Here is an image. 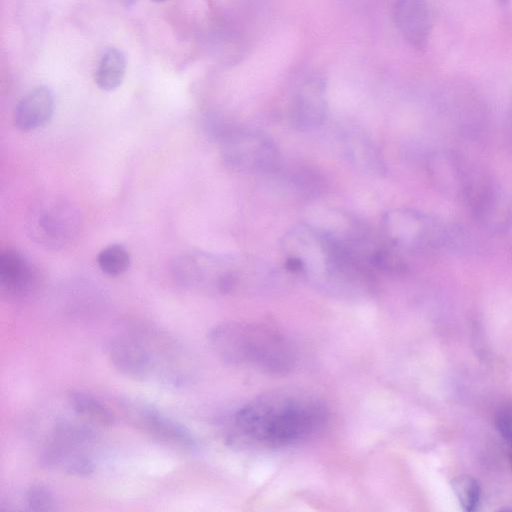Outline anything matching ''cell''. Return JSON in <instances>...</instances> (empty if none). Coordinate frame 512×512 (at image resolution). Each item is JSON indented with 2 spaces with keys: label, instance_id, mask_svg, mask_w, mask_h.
I'll return each instance as SVG.
<instances>
[{
  "label": "cell",
  "instance_id": "52a82bcc",
  "mask_svg": "<svg viewBox=\"0 0 512 512\" xmlns=\"http://www.w3.org/2000/svg\"><path fill=\"white\" fill-rule=\"evenodd\" d=\"M381 235L400 252L419 253L439 247L444 227L433 216L412 208H394L381 219Z\"/></svg>",
  "mask_w": 512,
  "mask_h": 512
},
{
  "label": "cell",
  "instance_id": "9a60e30c",
  "mask_svg": "<svg viewBox=\"0 0 512 512\" xmlns=\"http://www.w3.org/2000/svg\"><path fill=\"white\" fill-rule=\"evenodd\" d=\"M54 111V96L46 86H37L26 93L17 103L14 124L24 132L36 130L51 119Z\"/></svg>",
  "mask_w": 512,
  "mask_h": 512
},
{
  "label": "cell",
  "instance_id": "ac0fdd59",
  "mask_svg": "<svg viewBox=\"0 0 512 512\" xmlns=\"http://www.w3.org/2000/svg\"><path fill=\"white\" fill-rule=\"evenodd\" d=\"M68 402L78 415L93 424L101 426H112L115 424V415L111 409L104 402L89 393L71 391L68 394Z\"/></svg>",
  "mask_w": 512,
  "mask_h": 512
},
{
  "label": "cell",
  "instance_id": "7a4b0ae2",
  "mask_svg": "<svg viewBox=\"0 0 512 512\" xmlns=\"http://www.w3.org/2000/svg\"><path fill=\"white\" fill-rule=\"evenodd\" d=\"M327 420V406L318 395L302 388H278L239 408L227 438L249 447H289L320 432Z\"/></svg>",
  "mask_w": 512,
  "mask_h": 512
},
{
  "label": "cell",
  "instance_id": "4316f807",
  "mask_svg": "<svg viewBox=\"0 0 512 512\" xmlns=\"http://www.w3.org/2000/svg\"><path fill=\"white\" fill-rule=\"evenodd\" d=\"M498 1H500V2H502V3H508V2H510L511 0H498Z\"/></svg>",
  "mask_w": 512,
  "mask_h": 512
},
{
  "label": "cell",
  "instance_id": "9c48e42d",
  "mask_svg": "<svg viewBox=\"0 0 512 512\" xmlns=\"http://www.w3.org/2000/svg\"><path fill=\"white\" fill-rule=\"evenodd\" d=\"M473 217L490 230L503 229L509 219V207L496 183L484 174H467L463 195Z\"/></svg>",
  "mask_w": 512,
  "mask_h": 512
},
{
  "label": "cell",
  "instance_id": "603a6c76",
  "mask_svg": "<svg viewBox=\"0 0 512 512\" xmlns=\"http://www.w3.org/2000/svg\"><path fill=\"white\" fill-rule=\"evenodd\" d=\"M28 510L31 511H54L56 501L52 492L40 484L32 485L25 496Z\"/></svg>",
  "mask_w": 512,
  "mask_h": 512
},
{
  "label": "cell",
  "instance_id": "e0dca14e",
  "mask_svg": "<svg viewBox=\"0 0 512 512\" xmlns=\"http://www.w3.org/2000/svg\"><path fill=\"white\" fill-rule=\"evenodd\" d=\"M345 156L358 167L368 172H386L384 161L371 139L361 131H346L342 137Z\"/></svg>",
  "mask_w": 512,
  "mask_h": 512
},
{
  "label": "cell",
  "instance_id": "30bf717a",
  "mask_svg": "<svg viewBox=\"0 0 512 512\" xmlns=\"http://www.w3.org/2000/svg\"><path fill=\"white\" fill-rule=\"evenodd\" d=\"M106 356L122 375L140 382H154L153 367L147 350L134 330L128 325L106 344Z\"/></svg>",
  "mask_w": 512,
  "mask_h": 512
},
{
  "label": "cell",
  "instance_id": "d4e9b609",
  "mask_svg": "<svg viewBox=\"0 0 512 512\" xmlns=\"http://www.w3.org/2000/svg\"><path fill=\"white\" fill-rule=\"evenodd\" d=\"M510 453H509V459H510V464H511V467H512V444H510Z\"/></svg>",
  "mask_w": 512,
  "mask_h": 512
},
{
  "label": "cell",
  "instance_id": "cb8c5ba5",
  "mask_svg": "<svg viewBox=\"0 0 512 512\" xmlns=\"http://www.w3.org/2000/svg\"><path fill=\"white\" fill-rule=\"evenodd\" d=\"M495 423L500 434L512 444V407L500 409L496 414Z\"/></svg>",
  "mask_w": 512,
  "mask_h": 512
},
{
  "label": "cell",
  "instance_id": "484cf974",
  "mask_svg": "<svg viewBox=\"0 0 512 512\" xmlns=\"http://www.w3.org/2000/svg\"><path fill=\"white\" fill-rule=\"evenodd\" d=\"M122 1H124L127 4H130V3H133L135 0H122Z\"/></svg>",
  "mask_w": 512,
  "mask_h": 512
},
{
  "label": "cell",
  "instance_id": "83f0119b",
  "mask_svg": "<svg viewBox=\"0 0 512 512\" xmlns=\"http://www.w3.org/2000/svg\"><path fill=\"white\" fill-rule=\"evenodd\" d=\"M152 1L160 3V2H164L166 0H152Z\"/></svg>",
  "mask_w": 512,
  "mask_h": 512
},
{
  "label": "cell",
  "instance_id": "2e32d148",
  "mask_svg": "<svg viewBox=\"0 0 512 512\" xmlns=\"http://www.w3.org/2000/svg\"><path fill=\"white\" fill-rule=\"evenodd\" d=\"M40 463L47 469L60 470L66 474L84 477L95 470L94 461L79 447L67 446L51 440L40 455Z\"/></svg>",
  "mask_w": 512,
  "mask_h": 512
},
{
  "label": "cell",
  "instance_id": "5b68a950",
  "mask_svg": "<svg viewBox=\"0 0 512 512\" xmlns=\"http://www.w3.org/2000/svg\"><path fill=\"white\" fill-rule=\"evenodd\" d=\"M225 166L239 172L276 173L281 155L274 140L265 132L246 127H221L213 132Z\"/></svg>",
  "mask_w": 512,
  "mask_h": 512
},
{
  "label": "cell",
  "instance_id": "ba28073f",
  "mask_svg": "<svg viewBox=\"0 0 512 512\" xmlns=\"http://www.w3.org/2000/svg\"><path fill=\"white\" fill-rule=\"evenodd\" d=\"M119 406L129 423L152 438L185 450L197 449V439L187 427L151 404L121 398Z\"/></svg>",
  "mask_w": 512,
  "mask_h": 512
},
{
  "label": "cell",
  "instance_id": "5bb4252c",
  "mask_svg": "<svg viewBox=\"0 0 512 512\" xmlns=\"http://www.w3.org/2000/svg\"><path fill=\"white\" fill-rule=\"evenodd\" d=\"M427 171L433 186L444 196L463 199L467 172L455 154L439 151L427 161Z\"/></svg>",
  "mask_w": 512,
  "mask_h": 512
},
{
  "label": "cell",
  "instance_id": "3957f363",
  "mask_svg": "<svg viewBox=\"0 0 512 512\" xmlns=\"http://www.w3.org/2000/svg\"><path fill=\"white\" fill-rule=\"evenodd\" d=\"M175 278L185 286L230 293L243 288L271 286L289 273L248 254L185 251L172 261Z\"/></svg>",
  "mask_w": 512,
  "mask_h": 512
},
{
  "label": "cell",
  "instance_id": "4fadbf2b",
  "mask_svg": "<svg viewBox=\"0 0 512 512\" xmlns=\"http://www.w3.org/2000/svg\"><path fill=\"white\" fill-rule=\"evenodd\" d=\"M393 18L398 31L411 46L422 49L427 45L432 23L425 0H396Z\"/></svg>",
  "mask_w": 512,
  "mask_h": 512
},
{
  "label": "cell",
  "instance_id": "d6986e66",
  "mask_svg": "<svg viewBox=\"0 0 512 512\" xmlns=\"http://www.w3.org/2000/svg\"><path fill=\"white\" fill-rule=\"evenodd\" d=\"M126 59L118 48L111 47L102 55L95 73V83L103 91L118 88L125 76Z\"/></svg>",
  "mask_w": 512,
  "mask_h": 512
},
{
  "label": "cell",
  "instance_id": "8992f818",
  "mask_svg": "<svg viewBox=\"0 0 512 512\" xmlns=\"http://www.w3.org/2000/svg\"><path fill=\"white\" fill-rule=\"evenodd\" d=\"M82 227V215L71 201L47 197L33 205L26 220L29 237L49 250H61L75 241Z\"/></svg>",
  "mask_w": 512,
  "mask_h": 512
},
{
  "label": "cell",
  "instance_id": "7402d4cb",
  "mask_svg": "<svg viewBox=\"0 0 512 512\" xmlns=\"http://www.w3.org/2000/svg\"><path fill=\"white\" fill-rule=\"evenodd\" d=\"M451 487L463 510L474 511L480 500V486L471 476L461 475L454 478Z\"/></svg>",
  "mask_w": 512,
  "mask_h": 512
},
{
  "label": "cell",
  "instance_id": "6da1fadb",
  "mask_svg": "<svg viewBox=\"0 0 512 512\" xmlns=\"http://www.w3.org/2000/svg\"><path fill=\"white\" fill-rule=\"evenodd\" d=\"M283 267L315 288L338 297L372 294L377 274L338 236L309 222L293 225L282 237Z\"/></svg>",
  "mask_w": 512,
  "mask_h": 512
},
{
  "label": "cell",
  "instance_id": "44dd1931",
  "mask_svg": "<svg viewBox=\"0 0 512 512\" xmlns=\"http://www.w3.org/2000/svg\"><path fill=\"white\" fill-rule=\"evenodd\" d=\"M100 269L109 276L124 273L130 264L128 250L120 244H111L103 248L97 257Z\"/></svg>",
  "mask_w": 512,
  "mask_h": 512
},
{
  "label": "cell",
  "instance_id": "ffe728a7",
  "mask_svg": "<svg viewBox=\"0 0 512 512\" xmlns=\"http://www.w3.org/2000/svg\"><path fill=\"white\" fill-rule=\"evenodd\" d=\"M96 439L90 427L72 421H61L54 427L52 441L73 447L89 445Z\"/></svg>",
  "mask_w": 512,
  "mask_h": 512
},
{
  "label": "cell",
  "instance_id": "8fae6325",
  "mask_svg": "<svg viewBox=\"0 0 512 512\" xmlns=\"http://www.w3.org/2000/svg\"><path fill=\"white\" fill-rule=\"evenodd\" d=\"M326 85L323 79L312 77L298 88L290 108L293 126L302 131L316 129L327 117Z\"/></svg>",
  "mask_w": 512,
  "mask_h": 512
},
{
  "label": "cell",
  "instance_id": "277c9868",
  "mask_svg": "<svg viewBox=\"0 0 512 512\" xmlns=\"http://www.w3.org/2000/svg\"><path fill=\"white\" fill-rule=\"evenodd\" d=\"M207 343L224 362L250 366L267 374H286L295 363L288 339L262 323L219 322L209 329Z\"/></svg>",
  "mask_w": 512,
  "mask_h": 512
},
{
  "label": "cell",
  "instance_id": "7c38bea8",
  "mask_svg": "<svg viewBox=\"0 0 512 512\" xmlns=\"http://www.w3.org/2000/svg\"><path fill=\"white\" fill-rule=\"evenodd\" d=\"M38 272L19 250L7 248L0 254V290L9 298L29 295L37 286Z\"/></svg>",
  "mask_w": 512,
  "mask_h": 512
}]
</instances>
